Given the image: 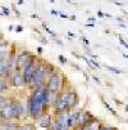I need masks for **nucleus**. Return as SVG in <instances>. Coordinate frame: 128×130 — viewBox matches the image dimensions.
Segmentation results:
<instances>
[{
  "label": "nucleus",
  "mask_w": 128,
  "mask_h": 130,
  "mask_svg": "<svg viewBox=\"0 0 128 130\" xmlns=\"http://www.w3.org/2000/svg\"><path fill=\"white\" fill-rule=\"evenodd\" d=\"M17 31H18V32H21V31H22V27H21V26H19V27H17Z\"/></svg>",
  "instance_id": "nucleus-30"
},
{
  "label": "nucleus",
  "mask_w": 128,
  "mask_h": 130,
  "mask_svg": "<svg viewBox=\"0 0 128 130\" xmlns=\"http://www.w3.org/2000/svg\"><path fill=\"white\" fill-rule=\"evenodd\" d=\"M125 111H127V112H128V104L125 106Z\"/></svg>",
  "instance_id": "nucleus-33"
},
{
  "label": "nucleus",
  "mask_w": 128,
  "mask_h": 130,
  "mask_svg": "<svg viewBox=\"0 0 128 130\" xmlns=\"http://www.w3.org/2000/svg\"><path fill=\"white\" fill-rule=\"evenodd\" d=\"M9 80H10V84L15 88H19L23 85V77H22V73L17 70H13L10 73H9Z\"/></svg>",
  "instance_id": "nucleus-7"
},
{
  "label": "nucleus",
  "mask_w": 128,
  "mask_h": 130,
  "mask_svg": "<svg viewBox=\"0 0 128 130\" xmlns=\"http://www.w3.org/2000/svg\"><path fill=\"white\" fill-rule=\"evenodd\" d=\"M8 104H9L8 98H7V97H4V95H0V109L4 108V107H5V106H8Z\"/></svg>",
  "instance_id": "nucleus-16"
},
{
  "label": "nucleus",
  "mask_w": 128,
  "mask_h": 130,
  "mask_svg": "<svg viewBox=\"0 0 128 130\" xmlns=\"http://www.w3.org/2000/svg\"><path fill=\"white\" fill-rule=\"evenodd\" d=\"M108 70H110V71H113L114 73H120V71H119V70H115V68H113V67H108Z\"/></svg>",
  "instance_id": "nucleus-23"
},
{
  "label": "nucleus",
  "mask_w": 128,
  "mask_h": 130,
  "mask_svg": "<svg viewBox=\"0 0 128 130\" xmlns=\"http://www.w3.org/2000/svg\"><path fill=\"white\" fill-rule=\"evenodd\" d=\"M104 104H105V107H106V108H108L109 111H110V112H112V113H113L114 116H117V112H115V111H114V109H113V108H112L110 106H109L108 103H105V102H104Z\"/></svg>",
  "instance_id": "nucleus-19"
},
{
  "label": "nucleus",
  "mask_w": 128,
  "mask_h": 130,
  "mask_svg": "<svg viewBox=\"0 0 128 130\" xmlns=\"http://www.w3.org/2000/svg\"><path fill=\"white\" fill-rule=\"evenodd\" d=\"M115 5H119V7H122L123 4H122V3H118V2H115Z\"/></svg>",
  "instance_id": "nucleus-31"
},
{
  "label": "nucleus",
  "mask_w": 128,
  "mask_h": 130,
  "mask_svg": "<svg viewBox=\"0 0 128 130\" xmlns=\"http://www.w3.org/2000/svg\"><path fill=\"white\" fill-rule=\"evenodd\" d=\"M18 130H33V126H32V125H23V126H21Z\"/></svg>",
  "instance_id": "nucleus-18"
},
{
  "label": "nucleus",
  "mask_w": 128,
  "mask_h": 130,
  "mask_svg": "<svg viewBox=\"0 0 128 130\" xmlns=\"http://www.w3.org/2000/svg\"><path fill=\"white\" fill-rule=\"evenodd\" d=\"M101 130H113V127H101Z\"/></svg>",
  "instance_id": "nucleus-27"
},
{
  "label": "nucleus",
  "mask_w": 128,
  "mask_h": 130,
  "mask_svg": "<svg viewBox=\"0 0 128 130\" xmlns=\"http://www.w3.org/2000/svg\"><path fill=\"white\" fill-rule=\"evenodd\" d=\"M88 116H90V113H87V112H82V113H80V121H78V124H81L82 127L90 122Z\"/></svg>",
  "instance_id": "nucleus-13"
},
{
  "label": "nucleus",
  "mask_w": 128,
  "mask_h": 130,
  "mask_svg": "<svg viewBox=\"0 0 128 130\" xmlns=\"http://www.w3.org/2000/svg\"><path fill=\"white\" fill-rule=\"evenodd\" d=\"M50 103V93L46 88L39 86L33 91V94L28 99L27 111L32 117H39L44 111V107Z\"/></svg>",
  "instance_id": "nucleus-1"
},
{
  "label": "nucleus",
  "mask_w": 128,
  "mask_h": 130,
  "mask_svg": "<svg viewBox=\"0 0 128 130\" xmlns=\"http://www.w3.org/2000/svg\"><path fill=\"white\" fill-rule=\"evenodd\" d=\"M83 41H85V43H86V44H87V45H88V40H87V39H86V38H83Z\"/></svg>",
  "instance_id": "nucleus-32"
},
{
  "label": "nucleus",
  "mask_w": 128,
  "mask_h": 130,
  "mask_svg": "<svg viewBox=\"0 0 128 130\" xmlns=\"http://www.w3.org/2000/svg\"><path fill=\"white\" fill-rule=\"evenodd\" d=\"M97 17H100V18H101V17H104L103 12H97Z\"/></svg>",
  "instance_id": "nucleus-25"
},
{
  "label": "nucleus",
  "mask_w": 128,
  "mask_h": 130,
  "mask_svg": "<svg viewBox=\"0 0 128 130\" xmlns=\"http://www.w3.org/2000/svg\"><path fill=\"white\" fill-rule=\"evenodd\" d=\"M81 130H101V124L99 120H91L87 125H85Z\"/></svg>",
  "instance_id": "nucleus-10"
},
{
  "label": "nucleus",
  "mask_w": 128,
  "mask_h": 130,
  "mask_svg": "<svg viewBox=\"0 0 128 130\" xmlns=\"http://www.w3.org/2000/svg\"><path fill=\"white\" fill-rule=\"evenodd\" d=\"M0 117L3 120H12V119H17L18 117V112H17V104L15 102H9L8 106H5L4 108L0 109Z\"/></svg>",
  "instance_id": "nucleus-3"
},
{
  "label": "nucleus",
  "mask_w": 128,
  "mask_h": 130,
  "mask_svg": "<svg viewBox=\"0 0 128 130\" xmlns=\"http://www.w3.org/2000/svg\"><path fill=\"white\" fill-rule=\"evenodd\" d=\"M88 63H90V64H94V66H95L96 68H99V67H100V66H99V63H97V62H95L94 59H91V61H88Z\"/></svg>",
  "instance_id": "nucleus-21"
},
{
  "label": "nucleus",
  "mask_w": 128,
  "mask_h": 130,
  "mask_svg": "<svg viewBox=\"0 0 128 130\" xmlns=\"http://www.w3.org/2000/svg\"><path fill=\"white\" fill-rule=\"evenodd\" d=\"M60 88H62V76H60V73L53 72L50 75V77H49V83H47L46 89L49 90V93L57 94Z\"/></svg>",
  "instance_id": "nucleus-2"
},
{
  "label": "nucleus",
  "mask_w": 128,
  "mask_h": 130,
  "mask_svg": "<svg viewBox=\"0 0 128 130\" xmlns=\"http://www.w3.org/2000/svg\"><path fill=\"white\" fill-rule=\"evenodd\" d=\"M2 9H3V13H4V14H5L7 17H9V15H10V12H9V9H8V8H5V7H3Z\"/></svg>",
  "instance_id": "nucleus-20"
},
{
  "label": "nucleus",
  "mask_w": 128,
  "mask_h": 130,
  "mask_svg": "<svg viewBox=\"0 0 128 130\" xmlns=\"http://www.w3.org/2000/svg\"><path fill=\"white\" fill-rule=\"evenodd\" d=\"M4 129H5V130H17V129H18V126H17L15 124L5 122V124H4Z\"/></svg>",
  "instance_id": "nucleus-17"
},
{
  "label": "nucleus",
  "mask_w": 128,
  "mask_h": 130,
  "mask_svg": "<svg viewBox=\"0 0 128 130\" xmlns=\"http://www.w3.org/2000/svg\"><path fill=\"white\" fill-rule=\"evenodd\" d=\"M51 13H53V14H54V15H58V14H59V13H58V12H57V10H51Z\"/></svg>",
  "instance_id": "nucleus-28"
},
{
  "label": "nucleus",
  "mask_w": 128,
  "mask_h": 130,
  "mask_svg": "<svg viewBox=\"0 0 128 130\" xmlns=\"http://www.w3.org/2000/svg\"><path fill=\"white\" fill-rule=\"evenodd\" d=\"M15 104H17V112H18V117L22 116V115H24V113H26V111H27L26 106H24L22 102H15Z\"/></svg>",
  "instance_id": "nucleus-14"
},
{
  "label": "nucleus",
  "mask_w": 128,
  "mask_h": 130,
  "mask_svg": "<svg viewBox=\"0 0 128 130\" xmlns=\"http://www.w3.org/2000/svg\"><path fill=\"white\" fill-rule=\"evenodd\" d=\"M63 98L68 106V108H72V107H74L77 103H78V95L76 94L74 91H67V93H63Z\"/></svg>",
  "instance_id": "nucleus-8"
},
{
  "label": "nucleus",
  "mask_w": 128,
  "mask_h": 130,
  "mask_svg": "<svg viewBox=\"0 0 128 130\" xmlns=\"http://www.w3.org/2000/svg\"><path fill=\"white\" fill-rule=\"evenodd\" d=\"M37 67L35 62V58L23 68V73H22V77H23V84H31L32 83V77H33V73H35V70Z\"/></svg>",
  "instance_id": "nucleus-4"
},
{
  "label": "nucleus",
  "mask_w": 128,
  "mask_h": 130,
  "mask_svg": "<svg viewBox=\"0 0 128 130\" xmlns=\"http://www.w3.org/2000/svg\"><path fill=\"white\" fill-rule=\"evenodd\" d=\"M59 61H60L62 63H67V59L63 57V55H59Z\"/></svg>",
  "instance_id": "nucleus-24"
},
{
  "label": "nucleus",
  "mask_w": 128,
  "mask_h": 130,
  "mask_svg": "<svg viewBox=\"0 0 128 130\" xmlns=\"http://www.w3.org/2000/svg\"><path fill=\"white\" fill-rule=\"evenodd\" d=\"M33 59V57L30 54V53H27V52H23L22 54H19L17 57V64H15V68H17V71H21V70H23L31 61Z\"/></svg>",
  "instance_id": "nucleus-6"
},
{
  "label": "nucleus",
  "mask_w": 128,
  "mask_h": 130,
  "mask_svg": "<svg viewBox=\"0 0 128 130\" xmlns=\"http://www.w3.org/2000/svg\"><path fill=\"white\" fill-rule=\"evenodd\" d=\"M39 124L41 127H50V124H51V119H50V115H44L41 119H39Z\"/></svg>",
  "instance_id": "nucleus-12"
},
{
  "label": "nucleus",
  "mask_w": 128,
  "mask_h": 130,
  "mask_svg": "<svg viewBox=\"0 0 128 130\" xmlns=\"http://www.w3.org/2000/svg\"><path fill=\"white\" fill-rule=\"evenodd\" d=\"M60 17H63V18H68V15H67V14H63V13L60 14Z\"/></svg>",
  "instance_id": "nucleus-29"
},
{
  "label": "nucleus",
  "mask_w": 128,
  "mask_h": 130,
  "mask_svg": "<svg viewBox=\"0 0 128 130\" xmlns=\"http://www.w3.org/2000/svg\"><path fill=\"white\" fill-rule=\"evenodd\" d=\"M78 121H80V112H72L70 115H68V127L76 126Z\"/></svg>",
  "instance_id": "nucleus-11"
},
{
  "label": "nucleus",
  "mask_w": 128,
  "mask_h": 130,
  "mask_svg": "<svg viewBox=\"0 0 128 130\" xmlns=\"http://www.w3.org/2000/svg\"><path fill=\"white\" fill-rule=\"evenodd\" d=\"M12 72V68L8 63V59H4L0 62V76H5V75H9Z\"/></svg>",
  "instance_id": "nucleus-9"
},
{
  "label": "nucleus",
  "mask_w": 128,
  "mask_h": 130,
  "mask_svg": "<svg viewBox=\"0 0 128 130\" xmlns=\"http://www.w3.org/2000/svg\"><path fill=\"white\" fill-rule=\"evenodd\" d=\"M86 26H87V27H95V25H94V23H87Z\"/></svg>",
  "instance_id": "nucleus-26"
},
{
  "label": "nucleus",
  "mask_w": 128,
  "mask_h": 130,
  "mask_svg": "<svg viewBox=\"0 0 128 130\" xmlns=\"http://www.w3.org/2000/svg\"><path fill=\"white\" fill-rule=\"evenodd\" d=\"M45 76H46V67L42 64H37L32 77V84H35L36 86H41V84L45 80Z\"/></svg>",
  "instance_id": "nucleus-5"
},
{
  "label": "nucleus",
  "mask_w": 128,
  "mask_h": 130,
  "mask_svg": "<svg viewBox=\"0 0 128 130\" xmlns=\"http://www.w3.org/2000/svg\"><path fill=\"white\" fill-rule=\"evenodd\" d=\"M7 90H8V83L4 79H0V95H2L4 91H7Z\"/></svg>",
  "instance_id": "nucleus-15"
},
{
  "label": "nucleus",
  "mask_w": 128,
  "mask_h": 130,
  "mask_svg": "<svg viewBox=\"0 0 128 130\" xmlns=\"http://www.w3.org/2000/svg\"><path fill=\"white\" fill-rule=\"evenodd\" d=\"M119 41H120V44H122V45H123L124 48H127V49H128V44H127V43H125V41H124V40H123L122 38H119Z\"/></svg>",
  "instance_id": "nucleus-22"
}]
</instances>
